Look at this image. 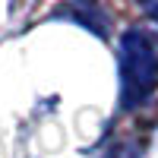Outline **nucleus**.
Masks as SVG:
<instances>
[{
    "label": "nucleus",
    "instance_id": "obj_1",
    "mask_svg": "<svg viewBox=\"0 0 158 158\" xmlns=\"http://www.w3.org/2000/svg\"><path fill=\"white\" fill-rule=\"evenodd\" d=\"M120 108L133 111L152 98L158 85V41L149 29L133 25L120 35Z\"/></svg>",
    "mask_w": 158,
    "mask_h": 158
},
{
    "label": "nucleus",
    "instance_id": "obj_2",
    "mask_svg": "<svg viewBox=\"0 0 158 158\" xmlns=\"http://www.w3.org/2000/svg\"><path fill=\"white\" fill-rule=\"evenodd\" d=\"M57 16H73L76 22L82 19V22H89L85 29H92L95 35H108V16H101L98 6H73V10H60Z\"/></svg>",
    "mask_w": 158,
    "mask_h": 158
},
{
    "label": "nucleus",
    "instance_id": "obj_3",
    "mask_svg": "<svg viewBox=\"0 0 158 158\" xmlns=\"http://www.w3.org/2000/svg\"><path fill=\"white\" fill-rule=\"evenodd\" d=\"M111 158H139V155H136V149H130V146H120V149H117Z\"/></svg>",
    "mask_w": 158,
    "mask_h": 158
},
{
    "label": "nucleus",
    "instance_id": "obj_4",
    "mask_svg": "<svg viewBox=\"0 0 158 158\" xmlns=\"http://www.w3.org/2000/svg\"><path fill=\"white\" fill-rule=\"evenodd\" d=\"M146 13H149L152 19H158V3H152V6H146Z\"/></svg>",
    "mask_w": 158,
    "mask_h": 158
}]
</instances>
